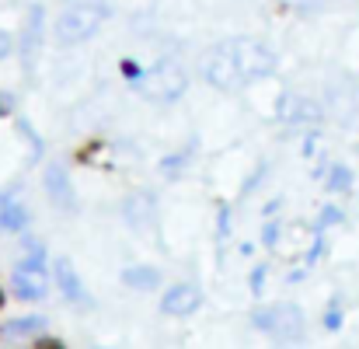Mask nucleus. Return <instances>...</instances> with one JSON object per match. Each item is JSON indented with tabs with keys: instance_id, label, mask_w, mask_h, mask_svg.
Segmentation results:
<instances>
[{
	"instance_id": "obj_1",
	"label": "nucleus",
	"mask_w": 359,
	"mask_h": 349,
	"mask_svg": "<svg viewBox=\"0 0 359 349\" xmlns=\"http://www.w3.org/2000/svg\"><path fill=\"white\" fill-rule=\"evenodd\" d=\"M276 53L262 39H227L220 46H209L199 60V74L209 88L237 91L255 81H265L276 74Z\"/></svg>"
},
{
	"instance_id": "obj_2",
	"label": "nucleus",
	"mask_w": 359,
	"mask_h": 349,
	"mask_svg": "<svg viewBox=\"0 0 359 349\" xmlns=\"http://www.w3.org/2000/svg\"><path fill=\"white\" fill-rule=\"evenodd\" d=\"M109 18V4H98V0H81V4H70L60 18H56V39L63 46H77L88 42Z\"/></svg>"
},
{
	"instance_id": "obj_3",
	"label": "nucleus",
	"mask_w": 359,
	"mask_h": 349,
	"mask_svg": "<svg viewBox=\"0 0 359 349\" xmlns=\"http://www.w3.org/2000/svg\"><path fill=\"white\" fill-rule=\"evenodd\" d=\"M185 88H189V74L175 60H164L140 77V91L150 102H178L185 95Z\"/></svg>"
},
{
	"instance_id": "obj_4",
	"label": "nucleus",
	"mask_w": 359,
	"mask_h": 349,
	"mask_svg": "<svg viewBox=\"0 0 359 349\" xmlns=\"http://www.w3.org/2000/svg\"><path fill=\"white\" fill-rule=\"evenodd\" d=\"M42 245H32L29 241V258H22V265L15 269V276H11V286H15V293L18 297H25V300H39L42 293H46V265H42Z\"/></svg>"
},
{
	"instance_id": "obj_5",
	"label": "nucleus",
	"mask_w": 359,
	"mask_h": 349,
	"mask_svg": "<svg viewBox=\"0 0 359 349\" xmlns=\"http://www.w3.org/2000/svg\"><path fill=\"white\" fill-rule=\"evenodd\" d=\"M255 325L276 339H296L303 335V311L296 304H272L255 311Z\"/></svg>"
},
{
	"instance_id": "obj_6",
	"label": "nucleus",
	"mask_w": 359,
	"mask_h": 349,
	"mask_svg": "<svg viewBox=\"0 0 359 349\" xmlns=\"http://www.w3.org/2000/svg\"><path fill=\"white\" fill-rule=\"evenodd\" d=\"M199 304H202V293L196 286H189V283H178L161 297V311L171 314V318H189Z\"/></svg>"
},
{
	"instance_id": "obj_7",
	"label": "nucleus",
	"mask_w": 359,
	"mask_h": 349,
	"mask_svg": "<svg viewBox=\"0 0 359 349\" xmlns=\"http://www.w3.org/2000/svg\"><path fill=\"white\" fill-rule=\"evenodd\" d=\"M282 119L289 123V126H317V119H321V112H317V105L314 102H307V98H293V95H286L282 98Z\"/></svg>"
},
{
	"instance_id": "obj_8",
	"label": "nucleus",
	"mask_w": 359,
	"mask_h": 349,
	"mask_svg": "<svg viewBox=\"0 0 359 349\" xmlns=\"http://www.w3.org/2000/svg\"><path fill=\"white\" fill-rule=\"evenodd\" d=\"M46 192H49V199L60 210H74V189H70L67 171L60 164H49V171H46Z\"/></svg>"
},
{
	"instance_id": "obj_9",
	"label": "nucleus",
	"mask_w": 359,
	"mask_h": 349,
	"mask_svg": "<svg viewBox=\"0 0 359 349\" xmlns=\"http://www.w3.org/2000/svg\"><path fill=\"white\" fill-rule=\"evenodd\" d=\"M29 224V210L15 199L0 192V231H22Z\"/></svg>"
},
{
	"instance_id": "obj_10",
	"label": "nucleus",
	"mask_w": 359,
	"mask_h": 349,
	"mask_svg": "<svg viewBox=\"0 0 359 349\" xmlns=\"http://www.w3.org/2000/svg\"><path fill=\"white\" fill-rule=\"evenodd\" d=\"M56 283H60V290L67 293V300H81V304H88L84 283H81V276L74 272V265H70L67 258H60V262H56Z\"/></svg>"
},
{
	"instance_id": "obj_11",
	"label": "nucleus",
	"mask_w": 359,
	"mask_h": 349,
	"mask_svg": "<svg viewBox=\"0 0 359 349\" xmlns=\"http://www.w3.org/2000/svg\"><path fill=\"white\" fill-rule=\"evenodd\" d=\"M122 283L133 290H154V286H161V272L154 265H133L122 272Z\"/></svg>"
},
{
	"instance_id": "obj_12",
	"label": "nucleus",
	"mask_w": 359,
	"mask_h": 349,
	"mask_svg": "<svg viewBox=\"0 0 359 349\" xmlns=\"http://www.w3.org/2000/svg\"><path fill=\"white\" fill-rule=\"evenodd\" d=\"M126 217H129L133 224H147V220L154 217V199H150V196H129V199H126Z\"/></svg>"
},
{
	"instance_id": "obj_13",
	"label": "nucleus",
	"mask_w": 359,
	"mask_h": 349,
	"mask_svg": "<svg viewBox=\"0 0 359 349\" xmlns=\"http://www.w3.org/2000/svg\"><path fill=\"white\" fill-rule=\"evenodd\" d=\"M39 328H42V318H18L8 332L11 335H29V332H39Z\"/></svg>"
},
{
	"instance_id": "obj_14",
	"label": "nucleus",
	"mask_w": 359,
	"mask_h": 349,
	"mask_svg": "<svg viewBox=\"0 0 359 349\" xmlns=\"http://www.w3.org/2000/svg\"><path fill=\"white\" fill-rule=\"evenodd\" d=\"M349 182H352V175H349V168H342V164H335V168H331V175H328V185H331V189H349Z\"/></svg>"
},
{
	"instance_id": "obj_15",
	"label": "nucleus",
	"mask_w": 359,
	"mask_h": 349,
	"mask_svg": "<svg viewBox=\"0 0 359 349\" xmlns=\"http://www.w3.org/2000/svg\"><path fill=\"white\" fill-rule=\"evenodd\" d=\"M11 49H15V39H11V32H4V29H0V60H4V56H11Z\"/></svg>"
},
{
	"instance_id": "obj_16",
	"label": "nucleus",
	"mask_w": 359,
	"mask_h": 349,
	"mask_svg": "<svg viewBox=\"0 0 359 349\" xmlns=\"http://www.w3.org/2000/svg\"><path fill=\"white\" fill-rule=\"evenodd\" d=\"M77 4H81V0H77Z\"/></svg>"
}]
</instances>
